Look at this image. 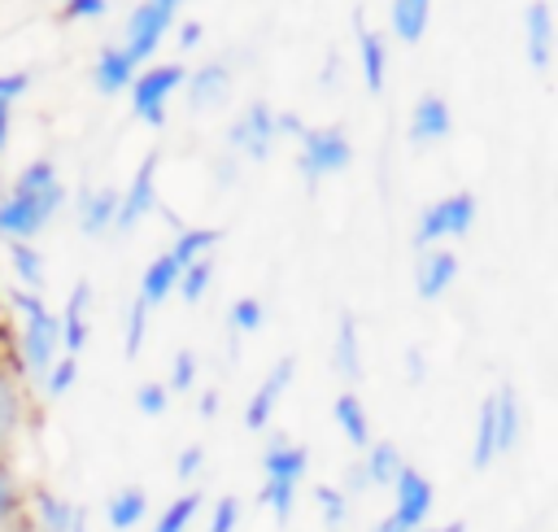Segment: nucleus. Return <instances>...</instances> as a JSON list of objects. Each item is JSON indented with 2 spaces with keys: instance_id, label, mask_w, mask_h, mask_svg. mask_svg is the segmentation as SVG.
<instances>
[{
  "instance_id": "f257e3e1",
  "label": "nucleus",
  "mask_w": 558,
  "mask_h": 532,
  "mask_svg": "<svg viewBox=\"0 0 558 532\" xmlns=\"http://www.w3.org/2000/svg\"><path fill=\"white\" fill-rule=\"evenodd\" d=\"M9 301L22 310V366H26V375H35L39 384H44V375H48V366L57 362V349H61V331H57V318H52V310L44 305V297L39 292H26V288H17V292H9Z\"/></svg>"
},
{
  "instance_id": "f03ea898",
  "label": "nucleus",
  "mask_w": 558,
  "mask_h": 532,
  "mask_svg": "<svg viewBox=\"0 0 558 532\" xmlns=\"http://www.w3.org/2000/svg\"><path fill=\"white\" fill-rule=\"evenodd\" d=\"M61 201H65L61 179L48 183V188L9 192V196L0 201V235H4V240H31V235H39V231L52 222V214L61 209Z\"/></svg>"
},
{
  "instance_id": "7ed1b4c3",
  "label": "nucleus",
  "mask_w": 558,
  "mask_h": 532,
  "mask_svg": "<svg viewBox=\"0 0 558 532\" xmlns=\"http://www.w3.org/2000/svg\"><path fill=\"white\" fill-rule=\"evenodd\" d=\"M475 222V196L471 192H449L440 201H432L414 227V249H432L436 240H453L466 235Z\"/></svg>"
},
{
  "instance_id": "20e7f679",
  "label": "nucleus",
  "mask_w": 558,
  "mask_h": 532,
  "mask_svg": "<svg viewBox=\"0 0 558 532\" xmlns=\"http://www.w3.org/2000/svg\"><path fill=\"white\" fill-rule=\"evenodd\" d=\"M353 161V148L344 140V131L336 126H305L301 131V153H296V166L310 183H318L323 174H336Z\"/></svg>"
},
{
  "instance_id": "39448f33",
  "label": "nucleus",
  "mask_w": 558,
  "mask_h": 532,
  "mask_svg": "<svg viewBox=\"0 0 558 532\" xmlns=\"http://www.w3.org/2000/svg\"><path fill=\"white\" fill-rule=\"evenodd\" d=\"M183 78H187V70L183 65H153V70H144V74H135L131 78V105H135V113L148 122V126H161L166 122V100L183 87Z\"/></svg>"
},
{
  "instance_id": "423d86ee",
  "label": "nucleus",
  "mask_w": 558,
  "mask_h": 532,
  "mask_svg": "<svg viewBox=\"0 0 558 532\" xmlns=\"http://www.w3.org/2000/svg\"><path fill=\"white\" fill-rule=\"evenodd\" d=\"M275 140H279V131H275V109L262 105V100L248 105V109L231 122V131H227V144H231L240 157H253V161H266Z\"/></svg>"
},
{
  "instance_id": "0eeeda50",
  "label": "nucleus",
  "mask_w": 558,
  "mask_h": 532,
  "mask_svg": "<svg viewBox=\"0 0 558 532\" xmlns=\"http://www.w3.org/2000/svg\"><path fill=\"white\" fill-rule=\"evenodd\" d=\"M170 22H174V13L170 9H161V4H153V0H144V4H135V13L126 17V44H122V52L140 65V61H148L153 57V48L161 44V35L170 31Z\"/></svg>"
},
{
  "instance_id": "6e6552de",
  "label": "nucleus",
  "mask_w": 558,
  "mask_h": 532,
  "mask_svg": "<svg viewBox=\"0 0 558 532\" xmlns=\"http://www.w3.org/2000/svg\"><path fill=\"white\" fill-rule=\"evenodd\" d=\"M153 205H157V153H148L135 166L126 192H118V218H113V227L118 231H131L144 214H153Z\"/></svg>"
},
{
  "instance_id": "1a4fd4ad",
  "label": "nucleus",
  "mask_w": 558,
  "mask_h": 532,
  "mask_svg": "<svg viewBox=\"0 0 558 532\" xmlns=\"http://www.w3.org/2000/svg\"><path fill=\"white\" fill-rule=\"evenodd\" d=\"M392 497H397L392 519L401 528L418 532V523H427V515H432V480L418 467H401L397 480H392Z\"/></svg>"
},
{
  "instance_id": "9d476101",
  "label": "nucleus",
  "mask_w": 558,
  "mask_h": 532,
  "mask_svg": "<svg viewBox=\"0 0 558 532\" xmlns=\"http://www.w3.org/2000/svg\"><path fill=\"white\" fill-rule=\"evenodd\" d=\"M292 375H296V358H279V362L266 371V379L257 384V392H253L248 406H244V423H248L253 432H266V427H270L275 406H279V397L288 392Z\"/></svg>"
},
{
  "instance_id": "9b49d317",
  "label": "nucleus",
  "mask_w": 558,
  "mask_h": 532,
  "mask_svg": "<svg viewBox=\"0 0 558 532\" xmlns=\"http://www.w3.org/2000/svg\"><path fill=\"white\" fill-rule=\"evenodd\" d=\"M458 279V257L453 249H418V262H414V292L423 301H436L445 297V288Z\"/></svg>"
},
{
  "instance_id": "f8f14e48",
  "label": "nucleus",
  "mask_w": 558,
  "mask_h": 532,
  "mask_svg": "<svg viewBox=\"0 0 558 532\" xmlns=\"http://www.w3.org/2000/svg\"><path fill=\"white\" fill-rule=\"evenodd\" d=\"M87 305H92V283L78 279L70 301H65V314L57 318V331H61V344H65L70 358H78L83 344H87Z\"/></svg>"
},
{
  "instance_id": "ddd939ff",
  "label": "nucleus",
  "mask_w": 558,
  "mask_h": 532,
  "mask_svg": "<svg viewBox=\"0 0 558 532\" xmlns=\"http://www.w3.org/2000/svg\"><path fill=\"white\" fill-rule=\"evenodd\" d=\"M449 131H453V113H449L445 96H418L405 135H410L414 144H427V140H445Z\"/></svg>"
},
{
  "instance_id": "4468645a",
  "label": "nucleus",
  "mask_w": 558,
  "mask_h": 532,
  "mask_svg": "<svg viewBox=\"0 0 558 532\" xmlns=\"http://www.w3.org/2000/svg\"><path fill=\"white\" fill-rule=\"evenodd\" d=\"M305 467H310V454H305V445H292V440H283V436H275L270 445H266V454H262V471H266V480H301L305 475Z\"/></svg>"
},
{
  "instance_id": "2eb2a0df",
  "label": "nucleus",
  "mask_w": 558,
  "mask_h": 532,
  "mask_svg": "<svg viewBox=\"0 0 558 532\" xmlns=\"http://www.w3.org/2000/svg\"><path fill=\"white\" fill-rule=\"evenodd\" d=\"M523 31H527V57L536 70H549V48H554V17L545 0H532L523 13Z\"/></svg>"
},
{
  "instance_id": "dca6fc26",
  "label": "nucleus",
  "mask_w": 558,
  "mask_h": 532,
  "mask_svg": "<svg viewBox=\"0 0 558 532\" xmlns=\"http://www.w3.org/2000/svg\"><path fill=\"white\" fill-rule=\"evenodd\" d=\"M179 262L170 257V253H157L148 266H144V275H140V301L153 310V305H161L174 288H179Z\"/></svg>"
},
{
  "instance_id": "f3484780",
  "label": "nucleus",
  "mask_w": 558,
  "mask_h": 532,
  "mask_svg": "<svg viewBox=\"0 0 558 532\" xmlns=\"http://www.w3.org/2000/svg\"><path fill=\"white\" fill-rule=\"evenodd\" d=\"M331 419H336V427L344 432V440H349L353 449H366V445H371V419H366V406H362L357 392L344 388V392L331 401Z\"/></svg>"
},
{
  "instance_id": "a211bd4d",
  "label": "nucleus",
  "mask_w": 558,
  "mask_h": 532,
  "mask_svg": "<svg viewBox=\"0 0 558 532\" xmlns=\"http://www.w3.org/2000/svg\"><path fill=\"white\" fill-rule=\"evenodd\" d=\"M183 87H187V105H192V109L222 105L227 92H231V87H227V65H222V61H209V65H201L196 74H187Z\"/></svg>"
},
{
  "instance_id": "6ab92c4d",
  "label": "nucleus",
  "mask_w": 558,
  "mask_h": 532,
  "mask_svg": "<svg viewBox=\"0 0 558 532\" xmlns=\"http://www.w3.org/2000/svg\"><path fill=\"white\" fill-rule=\"evenodd\" d=\"M118 218V192L113 188H96V192H83L78 201V231L83 235H105Z\"/></svg>"
},
{
  "instance_id": "aec40b11",
  "label": "nucleus",
  "mask_w": 558,
  "mask_h": 532,
  "mask_svg": "<svg viewBox=\"0 0 558 532\" xmlns=\"http://www.w3.org/2000/svg\"><path fill=\"white\" fill-rule=\"evenodd\" d=\"M331 366L344 379H362V349H357V318L344 310L336 318V344H331Z\"/></svg>"
},
{
  "instance_id": "412c9836",
  "label": "nucleus",
  "mask_w": 558,
  "mask_h": 532,
  "mask_svg": "<svg viewBox=\"0 0 558 532\" xmlns=\"http://www.w3.org/2000/svg\"><path fill=\"white\" fill-rule=\"evenodd\" d=\"M357 61H362L366 92L379 96V92H384V70H388V48H384V35L366 31L362 22H357Z\"/></svg>"
},
{
  "instance_id": "4be33fe9",
  "label": "nucleus",
  "mask_w": 558,
  "mask_h": 532,
  "mask_svg": "<svg viewBox=\"0 0 558 532\" xmlns=\"http://www.w3.org/2000/svg\"><path fill=\"white\" fill-rule=\"evenodd\" d=\"M131 78H135V61H131L122 48H100V57H96V70H92V83H96V92L113 96V92L131 87Z\"/></svg>"
},
{
  "instance_id": "5701e85b",
  "label": "nucleus",
  "mask_w": 558,
  "mask_h": 532,
  "mask_svg": "<svg viewBox=\"0 0 558 532\" xmlns=\"http://www.w3.org/2000/svg\"><path fill=\"white\" fill-rule=\"evenodd\" d=\"M497 458V406H493V392L480 401V414H475V440H471V467L475 471H488Z\"/></svg>"
},
{
  "instance_id": "b1692460",
  "label": "nucleus",
  "mask_w": 558,
  "mask_h": 532,
  "mask_svg": "<svg viewBox=\"0 0 558 532\" xmlns=\"http://www.w3.org/2000/svg\"><path fill=\"white\" fill-rule=\"evenodd\" d=\"M362 467H366L371 488H392V480L405 467V458H401V449L392 440H371L366 454H362Z\"/></svg>"
},
{
  "instance_id": "393cba45",
  "label": "nucleus",
  "mask_w": 558,
  "mask_h": 532,
  "mask_svg": "<svg viewBox=\"0 0 558 532\" xmlns=\"http://www.w3.org/2000/svg\"><path fill=\"white\" fill-rule=\"evenodd\" d=\"M144 515H148V493H144V488H135V484L118 488V493L105 501V519H109V528H113V532H131Z\"/></svg>"
},
{
  "instance_id": "a878e982",
  "label": "nucleus",
  "mask_w": 558,
  "mask_h": 532,
  "mask_svg": "<svg viewBox=\"0 0 558 532\" xmlns=\"http://www.w3.org/2000/svg\"><path fill=\"white\" fill-rule=\"evenodd\" d=\"M493 406H497V454H510L519 445V432H523V410H519V397L510 384H501L493 392Z\"/></svg>"
},
{
  "instance_id": "bb28decb",
  "label": "nucleus",
  "mask_w": 558,
  "mask_h": 532,
  "mask_svg": "<svg viewBox=\"0 0 558 532\" xmlns=\"http://www.w3.org/2000/svg\"><path fill=\"white\" fill-rule=\"evenodd\" d=\"M222 240V231L218 227H179V240H174V249H166L179 266H187V262H196V257H209V249Z\"/></svg>"
},
{
  "instance_id": "cd10ccee",
  "label": "nucleus",
  "mask_w": 558,
  "mask_h": 532,
  "mask_svg": "<svg viewBox=\"0 0 558 532\" xmlns=\"http://www.w3.org/2000/svg\"><path fill=\"white\" fill-rule=\"evenodd\" d=\"M427 13H432V0H392V31H397V39L418 44L423 31H427Z\"/></svg>"
},
{
  "instance_id": "c85d7f7f",
  "label": "nucleus",
  "mask_w": 558,
  "mask_h": 532,
  "mask_svg": "<svg viewBox=\"0 0 558 532\" xmlns=\"http://www.w3.org/2000/svg\"><path fill=\"white\" fill-rule=\"evenodd\" d=\"M31 506H35V532H65L70 528V510L74 506L65 497H57L48 488H35Z\"/></svg>"
},
{
  "instance_id": "c756f323",
  "label": "nucleus",
  "mask_w": 558,
  "mask_h": 532,
  "mask_svg": "<svg viewBox=\"0 0 558 532\" xmlns=\"http://www.w3.org/2000/svg\"><path fill=\"white\" fill-rule=\"evenodd\" d=\"M9 262H13V275L22 279L26 292H39V288H44V257H39L35 244H26V240H9Z\"/></svg>"
},
{
  "instance_id": "7c9ffc66",
  "label": "nucleus",
  "mask_w": 558,
  "mask_h": 532,
  "mask_svg": "<svg viewBox=\"0 0 558 532\" xmlns=\"http://www.w3.org/2000/svg\"><path fill=\"white\" fill-rule=\"evenodd\" d=\"M209 279H214V257H196V262H187V266L179 270V288H174V292H179L187 305H196V301L205 297Z\"/></svg>"
},
{
  "instance_id": "2f4dec72",
  "label": "nucleus",
  "mask_w": 558,
  "mask_h": 532,
  "mask_svg": "<svg viewBox=\"0 0 558 532\" xmlns=\"http://www.w3.org/2000/svg\"><path fill=\"white\" fill-rule=\"evenodd\" d=\"M196 510H201V493H183V497H174V501L157 515L153 532H187V523L196 519Z\"/></svg>"
},
{
  "instance_id": "473e14b6",
  "label": "nucleus",
  "mask_w": 558,
  "mask_h": 532,
  "mask_svg": "<svg viewBox=\"0 0 558 532\" xmlns=\"http://www.w3.org/2000/svg\"><path fill=\"white\" fill-rule=\"evenodd\" d=\"M314 501H318V510H323L327 532H340L344 519H349V497H344L336 484H314Z\"/></svg>"
},
{
  "instance_id": "72a5a7b5",
  "label": "nucleus",
  "mask_w": 558,
  "mask_h": 532,
  "mask_svg": "<svg viewBox=\"0 0 558 532\" xmlns=\"http://www.w3.org/2000/svg\"><path fill=\"white\" fill-rule=\"evenodd\" d=\"M257 501L270 506L279 523H288V519H292V506H296V484H292V480H266L262 493H257Z\"/></svg>"
},
{
  "instance_id": "f704fd0d",
  "label": "nucleus",
  "mask_w": 558,
  "mask_h": 532,
  "mask_svg": "<svg viewBox=\"0 0 558 532\" xmlns=\"http://www.w3.org/2000/svg\"><path fill=\"white\" fill-rule=\"evenodd\" d=\"M17 423H22V397H17L13 379L0 371V445H9V436L17 432Z\"/></svg>"
},
{
  "instance_id": "c9c22d12",
  "label": "nucleus",
  "mask_w": 558,
  "mask_h": 532,
  "mask_svg": "<svg viewBox=\"0 0 558 532\" xmlns=\"http://www.w3.org/2000/svg\"><path fill=\"white\" fill-rule=\"evenodd\" d=\"M144 336H148V305L135 297L131 310H126V327H122V353H126V358H140Z\"/></svg>"
},
{
  "instance_id": "e433bc0d",
  "label": "nucleus",
  "mask_w": 558,
  "mask_h": 532,
  "mask_svg": "<svg viewBox=\"0 0 558 532\" xmlns=\"http://www.w3.org/2000/svg\"><path fill=\"white\" fill-rule=\"evenodd\" d=\"M227 323H231V331H257L266 323V310L257 297H235L227 310Z\"/></svg>"
},
{
  "instance_id": "4c0bfd02",
  "label": "nucleus",
  "mask_w": 558,
  "mask_h": 532,
  "mask_svg": "<svg viewBox=\"0 0 558 532\" xmlns=\"http://www.w3.org/2000/svg\"><path fill=\"white\" fill-rule=\"evenodd\" d=\"M74 379H78V358H57L52 366H48V375H44V392L48 397H65L70 388H74Z\"/></svg>"
},
{
  "instance_id": "58836bf2",
  "label": "nucleus",
  "mask_w": 558,
  "mask_h": 532,
  "mask_svg": "<svg viewBox=\"0 0 558 532\" xmlns=\"http://www.w3.org/2000/svg\"><path fill=\"white\" fill-rule=\"evenodd\" d=\"M48 183H57V166H52L48 157H35V161H26L22 174L13 179V192H31V188H48Z\"/></svg>"
},
{
  "instance_id": "ea45409f",
  "label": "nucleus",
  "mask_w": 558,
  "mask_h": 532,
  "mask_svg": "<svg viewBox=\"0 0 558 532\" xmlns=\"http://www.w3.org/2000/svg\"><path fill=\"white\" fill-rule=\"evenodd\" d=\"M192 384H196V353L192 349H179L174 362H170V384L166 388L170 392H187Z\"/></svg>"
},
{
  "instance_id": "a19ab883",
  "label": "nucleus",
  "mask_w": 558,
  "mask_h": 532,
  "mask_svg": "<svg viewBox=\"0 0 558 532\" xmlns=\"http://www.w3.org/2000/svg\"><path fill=\"white\" fill-rule=\"evenodd\" d=\"M166 406H170V388L166 384H140L135 388V410L140 414L157 419V414H166Z\"/></svg>"
},
{
  "instance_id": "79ce46f5",
  "label": "nucleus",
  "mask_w": 558,
  "mask_h": 532,
  "mask_svg": "<svg viewBox=\"0 0 558 532\" xmlns=\"http://www.w3.org/2000/svg\"><path fill=\"white\" fill-rule=\"evenodd\" d=\"M240 528V497H218L214 501V515H209V528L205 532H235Z\"/></svg>"
},
{
  "instance_id": "37998d69",
  "label": "nucleus",
  "mask_w": 558,
  "mask_h": 532,
  "mask_svg": "<svg viewBox=\"0 0 558 532\" xmlns=\"http://www.w3.org/2000/svg\"><path fill=\"white\" fill-rule=\"evenodd\" d=\"M17 515H22V493H17L13 475L0 467V528H4L9 519H17Z\"/></svg>"
},
{
  "instance_id": "c03bdc74",
  "label": "nucleus",
  "mask_w": 558,
  "mask_h": 532,
  "mask_svg": "<svg viewBox=\"0 0 558 532\" xmlns=\"http://www.w3.org/2000/svg\"><path fill=\"white\" fill-rule=\"evenodd\" d=\"M201 467H205V445H187V449L174 458V475H179V480H196Z\"/></svg>"
},
{
  "instance_id": "a18cd8bd",
  "label": "nucleus",
  "mask_w": 558,
  "mask_h": 532,
  "mask_svg": "<svg viewBox=\"0 0 558 532\" xmlns=\"http://www.w3.org/2000/svg\"><path fill=\"white\" fill-rule=\"evenodd\" d=\"M336 488H340L344 497H357V493H366V488H371V480H366V467H362V458L344 467V480H340Z\"/></svg>"
},
{
  "instance_id": "49530a36",
  "label": "nucleus",
  "mask_w": 558,
  "mask_h": 532,
  "mask_svg": "<svg viewBox=\"0 0 558 532\" xmlns=\"http://www.w3.org/2000/svg\"><path fill=\"white\" fill-rule=\"evenodd\" d=\"M26 87H31V74H26V70H17V74H0V105H13Z\"/></svg>"
},
{
  "instance_id": "de8ad7c7",
  "label": "nucleus",
  "mask_w": 558,
  "mask_h": 532,
  "mask_svg": "<svg viewBox=\"0 0 558 532\" xmlns=\"http://www.w3.org/2000/svg\"><path fill=\"white\" fill-rule=\"evenodd\" d=\"M109 0H65V17H78V22H92V17H105Z\"/></svg>"
},
{
  "instance_id": "09e8293b",
  "label": "nucleus",
  "mask_w": 558,
  "mask_h": 532,
  "mask_svg": "<svg viewBox=\"0 0 558 532\" xmlns=\"http://www.w3.org/2000/svg\"><path fill=\"white\" fill-rule=\"evenodd\" d=\"M201 35H205V26H201V22H183V26H179V48H196V44H201Z\"/></svg>"
},
{
  "instance_id": "8fccbe9b",
  "label": "nucleus",
  "mask_w": 558,
  "mask_h": 532,
  "mask_svg": "<svg viewBox=\"0 0 558 532\" xmlns=\"http://www.w3.org/2000/svg\"><path fill=\"white\" fill-rule=\"evenodd\" d=\"M423 371H427V366H423V353H418V349H405V375L418 384V379H423Z\"/></svg>"
},
{
  "instance_id": "3c124183",
  "label": "nucleus",
  "mask_w": 558,
  "mask_h": 532,
  "mask_svg": "<svg viewBox=\"0 0 558 532\" xmlns=\"http://www.w3.org/2000/svg\"><path fill=\"white\" fill-rule=\"evenodd\" d=\"M218 406H222V401H218V392H214V388H205V392H201V401H196V410H201L205 419H214V414H218Z\"/></svg>"
},
{
  "instance_id": "603ef678",
  "label": "nucleus",
  "mask_w": 558,
  "mask_h": 532,
  "mask_svg": "<svg viewBox=\"0 0 558 532\" xmlns=\"http://www.w3.org/2000/svg\"><path fill=\"white\" fill-rule=\"evenodd\" d=\"M65 532H87V515H83V506L70 510V528H65Z\"/></svg>"
},
{
  "instance_id": "864d4df0",
  "label": "nucleus",
  "mask_w": 558,
  "mask_h": 532,
  "mask_svg": "<svg viewBox=\"0 0 558 532\" xmlns=\"http://www.w3.org/2000/svg\"><path fill=\"white\" fill-rule=\"evenodd\" d=\"M371 532H410V528H401V523H397V519L388 515V519H379V523H375Z\"/></svg>"
},
{
  "instance_id": "5fc2aeb1",
  "label": "nucleus",
  "mask_w": 558,
  "mask_h": 532,
  "mask_svg": "<svg viewBox=\"0 0 558 532\" xmlns=\"http://www.w3.org/2000/svg\"><path fill=\"white\" fill-rule=\"evenodd\" d=\"M418 532H466V523L453 519V523H436V528H418Z\"/></svg>"
},
{
  "instance_id": "6e6d98bb",
  "label": "nucleus",
  "mask_w": 558,
  "mask_h": 532,
  "mask_svg": "<svg viewBox=\"0 0 558 532\" xmlns=\"http://www.w3.org/2000/svg\"><path fill=\"white\" fill-rule=\"evenodd\" d=\"M9 144V105H0V148Z\"/></svg>"
},
{
  "instance_id": "4d7b16f0",
  "label": "nucleus",
  "mask_w": 558,
  "mask_h": 532,
  "mask_svg": "<svg viewBox=\"0 0 558 532\" xmlns=\"http://www.w3.org/2000/svg\"><path fill=\"white\" fill-rule=\"evenodd\" d=\"M153 4H161V9H170V13H174V9L183 4V0H153Z\"/></svg>"
}]
</instances>
